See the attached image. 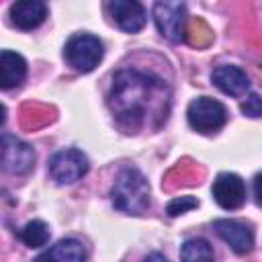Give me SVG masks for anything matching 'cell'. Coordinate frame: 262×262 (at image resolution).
<instances>
[{
    "label": "cell",
    "mask_w": 262,
    "mask_h": 262,
    "mask_svg": "<svg viewBox=\"0 0 262 262\" xmlns=\"http://www.w3.org/2000/svg\"><path fill=\"white\" fill-rule=\"evenodd\" d=\"M170 98V88L162 78L139 70H121L113 78L108 106L121 127L143 131L158 129L166 123Z\"/></svg>",
    "instance_id": "6da1fadb"
},
{
    "label": "cell",
    "mask_w": 262,
    "mask_h": 262,
    "mask_svg": "<svg viewBox=\"0 0 262 262\" xmlns=\"http://www.w3.org/2000/svg\"><path fill=\"white\" fill-rule=\"evenodd\" d=\"M113 207L127 215H141L149 209V184L147 178L133 166L123 168L111 188Z\"/></svg>",
    "instance_id": "7a4b0ae2"
},
{
    "label": "cell",
    "mask_w": 262,
    "mask_h": 262,
    "mask_svg": "<svg viewBox=\"0 0 262 262\" xmlns=\"http://www.w3.org/2000/svg\"><path fill=\"white\" fill-rule=\"evenodd\" d=\"M102 53H104L102 41L90 33H78V35L70 37V41L66 43V49H63L66 61L76 72H82V74L92 72L100 63Z\"/></svg>",
    "instance_id": "3957f363"
},
{
    "label": "cell",
    "mask_w": 262,
    "mask_h": 262,
    "mask_svg": "<svg viewBox=\"0 0 262 262\" xmlns=\"http://www.w3.org/2000/svg\"><path fill=\"white\" fill-rule=\"evenodd\" d=\"M186 119L194 131L215 133L227 123V111L219 100L209 96H199L188 104Z\"/></svg>",
    "instance_id": "277c9868"
},
{
    "label": "cell",
    "mask_w": 262,
    "mask_h": 262,
    "mask_svg": "<svg viewBox=\"0 0 262 262\" xmlns=\"http://www.w3.org/2000/svg\"><path fill=\"white\" fill-rule=\"evenodd\" d=\"M154 20L162 37L172 43H182L186 33V6L182 2H156Z\"/></svg>",
    "instance_id": "5b68a950"
},
{
    "label": "cell",
    "mask_w": 262,
    "mask_h": 262,
    "mask_svg": "<svg viewBox=\"0 0 262 262\" xmlns=\"http://www.w3.org/2000/svg\"><path fill=\"white\" fill-rule=\"evenodd\" d=\"M88 172V158L80 149H61L49 160V174L57 184H74Z\"/></svg>",
    "instance_id": "8992f818"
},
{
    "label": "cell",
    "mask_w": 262,
    "mask_h": 262,
    "mask_svg": "<svg viewBox=\"0 0 262 262\" xmlns=\"http://www.w3.org/2000/svg\"><path fill=\"white\" fill-rule=\"evenodd\" d=\"M35 164V149L23 139L4 133L2 135V166L10 174H27Z\"/></svg>",
    "instance_id": "52a82bcc"
},
{
    "label": "cell",
    "mask_w": 262,
    "mask_h": 262,
    "mask_svg": "<svg viewBox=\"0 0 262 262\" xmlns=\"http://www.w3.org/2000/svg\"><path fill=\"white\" fill-rule=\"evenodd\" d=\"M215 203L225 211H235L246 203V184L233 172H221L211 186Z\"/></svg>",
    "instance_id": "ba28073f"
},
{
    "label": "cell",
    "mask_w": 262,
    "mask_h": 262,
    "mask_svg": "<svg viewBox=\"0 0 262 262\" xmlns=\"http://www.w3.org/2000/svg\"><path fill=\"white\" fill-rule=\"evenodd\" d=\"M217 235L235 252V254H248L254 246V231L250 225L237 221V219H217L213 223Z\"/></svg>",
    "instance_id": "9c48e42d"
},
{
    "label": "cell",
    "mask_w": 262,
    "mask_h": 262,
    "mask_svg": "<svg viewBox=\"0 0 262 262\" xmlns=\"http://www.w3.org/2000/svg\"><path fill=\"white\" fill-rule=\"evenodd\" d=\"M115 25L125 33H137L145 27V8L135 0H113L106 4Z\"/></svg>",
    "instance_id": "30bf717a"
},
{
    "label": "cell",
    "mask_w": 262,
    "mask_h": 262,
    "mask_svg": "<svg viewBox=\"0 0 262 262\" xmlns=\"http://www.w3.org/2000/svg\"><path fill=\"white\" fill-rule=\"evenodd\" d=\"M213 84L227 96H244L250 90V78L237 66H219L211 74Z\"/></svg>",
    "instance_id": "8fae6325"
},
{
    "label": "cell",
    "mask_w": 262,
    "mask_h": 262,
    "mask_svg": "<svg viewBox=\"0 0 262 262\" xmlns=\"http://www.w3.org/2000/svg\"><path fill=\"white\" fill-rule=\"evenodd\" d=\"M47 18V4L39 0H23L10 6V20L23 31H33Z\"/></svg>",
    "instance_id": "7c38bea8"
},
{
    "label": "cell",
    "mask_w": 262,
    "mask_h": 262,
    "mask_svg": "<svg viewBox=\"0 0 262 262\" xmlns=\"http://www.w3.org/2000/svg\"><path fill=\"white\" fill-rule=\"evenodd\" d=\"M33 262H86V248L74 237L59 239L57 244L35 256Z\"/></svg>",
    "instance_id": "4fadbf2b"
},
{
    "label": "cell",
    "mask_w": 262,
    "mask_h": 262,
    "mask_svg": "<svg viewBox=\"0 0 262 262\" xmlns=\"http://www.w3.org/2000/svg\"><path fill=\"white\" fill-rule=\"evenodd\" d=\"M27 78V61L20 53L4 49L0 53V82L4 90L20 86Z\"/></svg>",
    "instance_id": "5bb4252c"
},
{
    "label": "cell",
    "mask_w": 262,
    "mask_h": 262,
    "mask_svg": "<svg viewBox=\"0 0 262 262\" xmlns=\"http://www.w3.org/2000/svg\"><path fill=\"white\" fill-rule=\"evenodd\" d=\"M180 262H215V252L207 239L190 237L180 248Z\"/></svg>",
    "instance_id": "9a60e30c"
},
{
    "label": "cell",
    "mask_w": 262,
    "mask_h": 262,
    "mask_svg": "<svg viewBox=\"0 0 262 262\" xmlns=\"http://www.w3.org/2000/svg\"><path fill=\"white\" fill-rule=\"evenodd\" d=\"M49 235H51L49 225L45 221H41V219H33V221H29L20 229V239L29 248H41V246H45L49 242Z\"/></svg>",
    "instance_id": "2e32d148"
},
{
    "label": "cell",
    "mask_w": 262,
    "mask_h": 262,
    "mask_svg": "<svg viewBox=\"0 0 262 262\" xmlns=\"http://www.w3.org/2000/svg\"><path fill=\"white\" fill-rule=\"evenodd\" d=\"M196 207H199V201H196L194 196L186 194V196L172 199V201L168 203V207H166V213H168L170 217H178V215H182V213H186V211H190V209H196Z\"/></svg>",
    "instance_id": "e0dca14e"
},
{
    "label": "cell",
    "mask_w": 262,
    "mask_h": 262,
    "mask_svg": "<svg viewBox=\"0 0 262 262\" xmlns=\"http://www.w3.org/2000/svg\"><path fill=\"white\" fill-rule=\"evenodd\" d=\"M242 113L248 117H262V98L258 94H250L244 102H242Z\"/></svg>",
    "instance_id": "ac0fdd59"
},
{
    "label": "cell",
    "mask_w": 262,
    "mask_h": 262,
    "mask_svg": "<svg viewBox=\"0 0 262 262\" xmlns=\"http://www.w3.org/2000/svg\"><path fill=\"white\" fill-rule=\"evenodd\" d=\"M254 196H256V203L262 205V172L254 176Z\"/></svg>",
    "instance_id": "d6986e66"
},
{
    "label": "cell",
    "mask_w": 262,
    "mask_h": 262,
    "mask_svg": "<svg viewBox=\"0 0 262 262\" xmlns=\"http://www.w3.org/2000/svg\"><path fill=\"white\" fill-rule=\"evenodd\" d=\"M145 262H168V258L164 254H160V252H154V254H149L145 258Z\"/></svg>",
    "instance_id": "ffe728a7"
}]
</instances>
